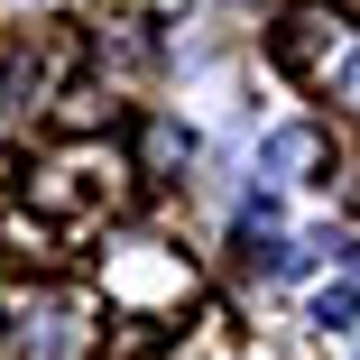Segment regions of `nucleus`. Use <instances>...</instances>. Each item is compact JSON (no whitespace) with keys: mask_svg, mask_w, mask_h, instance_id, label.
Segmentation results:
<instances>
[{"mask_svg":"<svg viewBox=\"0 0 360 360\" xmlns=\"http://www.w3.org/2000/svg\"><path fill=\"white\" fill-rule=\"evenodd\" d=\"M102 277H111V305H129V314H185V296H194V268L158 240H120L102 259Z\"/></svg>","mask_w":360,"mask_h":360,"instance_id":"f257e3e1","label":"nucleus"},{"mask_svg":"<svg viewBox=\"0 0 360 360\" xmlns=\"http://www.w3.org/2000/svg\"><path fill=\"white\" fill-rule=\"evenodd\" d=\"M277 65H286V75H305V84H342V65H351V19L333 10H296V19H286L277 28Z\"/></svg>","mask_w":360,"mask_h":360,"instance_id":"f03ea898","label":"nucleus"},{"mask_svg":"<svg viewBox=\"0 0 360 360\" xmlns=\"http://www.w3.org/2000/svg\"><path fill=\"white\" fill-rule=\"evenodd\" d=\"M46 212H84V203H120L129 194V167L120 158H102V148H75V158H56V167H37V185H28Z\"/></svg>","mask_w":360,"mask_h":360,"instance_id":"7ed1b4c3","label":"nucleus"},{"mask_svg":"<svg viewBox=\"0 0 360 360\" xmlns=\"http://www.w3.org/2000/svg\"><path fill=\"white\" fill-rule=\"evenodd\" d=\"M46 120H56L65 139H93V129H111V93H102V84H65V93L46 102Z\"/></svg>","mask_w":360,"mask_h":360,"instance_id":"20e7f679","label":"nucleus"},{"mask_svg":"<svg viewBox=\"0 0 360 360\" xmlns=\"http://www.w3.org/2000/svg\"><path fill=\"white\" fill-rule=\"evenodd\" d=\"M259 167H268L277 185H296V176H314V167H323V129H277L268 148H259Z\"/></svg>","mask_w":360,"mask_h":360,"instance_id":"39448f33","label":"nucleus"},{"mask_svg":"<svg viewBox=\"0 0 360 360\" xmlns=\"http://www.w3.org/2000/svg\"><path fill=\"white\" fill-rule=\"evenodd\" d=\"M102 65H120V75H148V65H158L148 19H111V28H102Z\"/></svg>","mask_w":360,"mask_h":360,"instance_id":"423d86ee","label":"nucleus"},{"mask_svg":"<svg viewBox=\"0 0 360 360\" xmlns=\"http://www.w3.org/2000/svg\"><path fill=\"white\" fill-rule=\"evenodd\" d=\"M314 323H323V333H351V323H360V268H342L323 296H314Z\"/></svg>","mask_w":360,"mask_h":360,"instance_id":"0eeeda50","label":"nucleus"},{"mask_svg":"<svg viewBox=\"0 0 360 360\" xmlns=\"http://www.w3.org/2000/svg\"><path fill=\"white\" fill-rule=\"evenodd\" d=\"M139 158H148V176H167V167L194 158V139H185L176 120H148V129H139Z\"/></svg>","mask_w":360,"mask_h":360,"instance_id":"6e6552de","label":"nucleus"},{"mask_svg":"<svg viewBox=\"0 0 360 360\" xmlns=\"http://www.w3.org/2000/svg\"><path fill=\"white\" fill-rule=\"evenodd\" d=\"M0 231H10V250H19V259H46V222H37V212H10Z\"/></svg>","mask_w":360,"mask_h":360,"instance_id":"1a4fd4ad","label":"nucleus"},{"mask_svg":"<svg viewBox=\"0 0 360 360\" xmlns=\"http://www.w3.org/2000/svg\"><path fill=\"white\" fill-rule=\"evenodd\" d=\"M333 93H342V102H360V56L342 65V84H333Z\"/></svg>","mask_w":360,"mask_h":360,"instance_id":"9d476101","label":"nucleus"},{"mask_svg":"<svg viewBox=\"0 0 360 360\" xmlns=\"http://www.w3.org/2000/svg\"><path fill=\"white\" fill-rule=\"evenodd\" d=\"M333 10H342V19H360V0H333Z\"/></svg>","mask_w":360,"mask_h":360,"instance_id":"9b49d317","label":"nucleus"}]
</instances>
